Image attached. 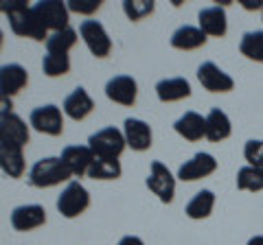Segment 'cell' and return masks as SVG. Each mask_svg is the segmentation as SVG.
<instances>
[{"mask_svg":"<svg viewBox=\"0 0 263 245\" xmlns=\"http://www.w3.org/2000/svg\"><path fill=\"white\" fill-rule=\"evenodd\" d=\"M90 206V195L79 182H68V186L57 197V210L66 219H75Z\"/></svg>","mask_w":263,"mask_h":245,"instance_id":"obj_4","label":"cell"},{"mask_svg":"<svg viewBox=\"0 0 263 245\" xmlns=\"http://www.w3.org/2000/svg\"><path fill=\"white\" fill-rule=\"evenodd\" d=\"M88 177L92 179H119L121 177V162L112 158H97L92 160L88 171Z\"/></svg>","mask_w":263,"mask_h":245,"instance_id":"obj_26","label":"cell"},{"mask_svg":"<svg viewBox=\"0 0 263 245\" xmlns=\"http://www.w3.org/2000/svg\"><path fill=\"white\" fill-rule=\"evenodd\" d=\"M246 245H263V234H254Z\"/></svg>","mask_w":263,"mask_h":245,"instance_id":"obj_36","label":"cell"},{"mask_svg":"<svg viewBox=\"0 0 263 245\" xmlns=\"http://www.w3.org/2000/svg\"><path fill=\"white\" fill-rule=\"evenodd\" d=\"M147 189H149L162 203H171L176 195V177L174 173L162 165V162H152L149 175L145 179Z\"/></svg>","mask_w":263,"mask_h":245,"instance_id":"obj_5","label":"cell"},{"mask_svg":"<svg viewBox=\"0 0 263 245\" xmlns=\"http://www.w3.org/2000/svg\"><path fill=\"white\" fill-rule=\"evenodd\" d=\"M243 158L248 167L263 169V140H248L243 147Z\"/></svg>","mask_w":263,"mask_h":245,"instance_id":"obj_31","label":"cell"},{"mask_svg":"<svg viewBox=\"0 0 263 245\" xmlns=\"http://www.w3.org/2000/svg\"><path fill=\"white\" fill-rule=\"evenodd\" d=\"M88 147L97 158L119 160V156L123 153V149H125L127 145H125V136H123L121 129L105 127V129H99L97 134H92L88 138Z\"/></svg>","mask_w":263,"mask_h":245,"instance_id":"obj_3","label":"cell"},{"mask_svg":"<svg viewBox=\"0 0 263 245\" xmlns=\"http://www.w3.org/2000/svg\"><path fill=\"white\" fill-rule=\"evenodd\" d=\"M197 22H200V29L206 37H224L228 31L226 11H224V7H219V5L202 9L197 13Z\"/></svg>","mask_w":263,"mask_h":245,"instance_id":"obj_14","label":"cell"},{"mask_svg":"<svg viewBox=\"0 0 263 245\" xmlns=\"http://www.w3.org/2000/svg\"><path fill=\"white\" fill-rule=\"evenodd\" d=\"M29 84V72L20 64H5L0 66V92L5 96H15Z\"/></svg>","mask_w":263,"mask_h":245,"instance_id":"obj_17","label":"cell"},{"mask_svg":"<svg viewBox=\"0 0 263 245\" xmlns=\"http://www.w3.org/2000/svg\"><path fill=\"white\" fill-rule=\"evenodd\" d=\"M174 129L178 136H182L189 142H197L202 138H206V116L197 112H184L176 122Z\"/></svg>","mask_w":263,"mask_h":245,"instance_id":"obj_16","label":"cell"},{"mask_svg":"<svg viewBox=\"0 0 263 245\" xmlns=\"http://www.w3.org/2000/svg\"><path fill=\"white\" fill-rule=\"evenodd\" d=\"M29 140H31L29 125L18 116V114L11 112L9 116L0 118V142L24 147V145H29Z\"/></svg>","mask_w":263,"mask_h":245,"instance_id":"obj_13","label":"cell"},{"mask_svg":"<svg viewBox=\"0 0 263 245\" xmlns=\"http://www.w3.org/2000/svg\"><path fill=\"white\" fill-rule=\"evenodd\" d=\"M92 110H95V103L90 99V94L86 92V88H81V86L72 90L64 101V114L72 120H84Z\"/></svg>","mask_w":263,"mask_h":245,"instance_id":"obj_21","label":"cell"},{"mask_svg":"<svg viewBox=\"0 0 263 245\" xmlns=\"http://www.w3.org/2000/svg\"><path fill=\"white\" fill-rule=\"evenodd\" d=\"M72 173L62 162V158H42L29 171V184L35 189H51L62 182H68Z\"/></svg>","mask_w":263,"mask_h":245,"instance_id":"obj_2","label":"cell"},{"mask_svg":"<svg viewBox=\"0 0 263 245\" xmlns=\"http://www.w3.org/2000/svg\"><path fill=\"white\" fill-rule=\"evenodd\" d=\"M237 189L248 191V193H259L263 191V169L257 167H241L237 171Z\"/></svg>","mask_w":263,"mask_h":245,"instance_id":"obj_27","label":"cell"},{"mask_svg":"<svg viewBox=\"0 0 263 245\" xmlns=\"http://www.w3.org/2000/svg\"><path fill=\"white\" fill-rule=\"evenodd\" d=\"M261 18H263V9H261Z\"/></svg>","mask_w":263,"mask_h":245,"instance_id":"obj_38","label":"cell"},{"mask_svg":"<svg viewBox=\"0 0 263 245\" xmlns=\"http://www.w3.org/2000/svg\"><path fill=\"white\" fill-rule=\"evenodd\" d=\"M77 44V31L75 29H64L51 33L46 39V53H68L72 46Z\"/></svg>","mask_w":263,"mask_h":245,"instance_id":"obj_29","label":"cell"},{"mask_svg":"<svg viewBox=\"0 0 263 245\" xmlns=\"http://www.w3.org/2000/svg\"><path fill=\"white\" fill-rule=\"evenodd\" d=\"M154 9H156V5L152 0H125L123 3V11H125V15L132 22H138L147 18V15H152Z\"/></svg>","mask_w":263,"mask_h":245,"instance_id":"obj_30","label":"cell"},{"mask_svg":"<svg viewBox=\"0 0 263 245\" xmlns=\"http://www.w3.org/2000/svg\"><path fill=\"white\" fill-rule=\"evenodd\" d=\"M11 108H13L11 99H9V96H5L3 92H0V118L9 116V114H11Z\"/></svg>","mask_w":263,"mask_h":245,"instance_id":"obj_33","label":"cell"},{"mask_svg":"<svg viewBox=\"0 0 263 245\" xmlns=\"http://www.w3.org/2000/svg\"><path fill=\"white\" fill-rule=\"evenodd\" d=\"M46 223V210L40 203H29V206H18L11 212V226L18 232H31L35 228Z\"/></svg>","mask_w":263,"mask_h":245,"instance_id":"obj_12","label":"cell"},{"mask_svg":"<svg viewBox=\"0 0 263 245\" xmlns=\"http://www.w3.org/2000/svg\"><path fill=\"white\" fill-rule=\"evenodd\" d=\"M105 96H108L110 101L119 103V105L132 108V105L136 103V96H138V84H136V79H132L127 75L112 77L108 84H105Z\"/></svg>","mask_w":263,"mask_h":245,"instance_id":"obj_11","label":"cell"},{"mask_svg":"<svg viewBox=\"0 0 263 245\" xmlns=\"http://www.w3.org/2000/svg\"><path fill=\"white\" fill-rule=\"evenodd\" d=\"M239 5L243 7L246 11H257V9H263V0H239Z\"/></svg>","mask_w":263,"mask_h":245,"instance_id":"obj_34","label":"cell"},{"mask_svg":"<svg viewBox=\"0 0 263 245\" xmlns=\"http://www.w3.org/2000/svg\"><path fill=\"white\" fill-rule=\"evenodd\" d=\"M213 208H215V193L209 191V189H204L195 195V197L186 203V217L189 219H195V221H200V219H206L211 217V212Z\"/></svg>","mask_w":263,"mask_h":245,"instance_id":"obj_24","label":"cell"},{"mask_svg":"<svg viewBox=\"0 0 263 245\" xmlns=\"http://www.w3.org/2000/svg\"><path fill=\"white\" fill-rule=\"evenodd\" d=\"M3 39H5V37H3V31H0V48H3Z\"/></svg>","mask_w":263,"mask_h":245,"instance_id":"obj_37","label":"cell"},{"mask_svg":"<svg viewBox=\"0 0 263 245\" xmlns=\"http://www.w3.org/2000/svg\"><path fill=\"white\" fill-rule=\"evenodd\" d=\"M239 53L246 59L263 64V31H246L239 42Z\"/></svg>","mask_w":263,"mask_h":245,"instance_id":"obj_25","label":"cell"},{"mask_svg":"<svg viewBox=\"0 0 263 245\" xmlns=\"http://www.w3.org/2000/svg\"><path fill=\"white\" fill-rule=\"evenodd\" d=\"M0 171H3L5 175L13 177V179H18V177L24 175V171H27V165H24L22 147L0 142Z\"/></svg>","mask_w":263,"mask_h":245,"instance_id":"obj_19","label":"cell"},{"mask_svg":"<svg viewBox=\"0 0 263 245\" xmlns=\"http://www.w3.org/2000/svg\"><path fill=\"white\" fill-rule=\"evenodd\" d=\"M156 96L162 103H174V101H182L191 96V84L184 77H171V79H162L156 84Z\"/></svg>","mask_w":263,"mask_h":245,"instance_id":"obj_20","label":"cell"},{"mask_svg":"<svg viewBox=\"0 0 263 245\" xmlns=\"http://www.w3.org/2000/svg\"><path fill=\"white\" fill-rule=\"evenodd\" d=\"M66 7H68V11H75L81 15H92L95 11H99L101 3L99 0H68Z\"/></svg>","mask_w":263,"mask_h":245,"instance_id":"obj_32","label":"cell"},{"mask_svg":"<svg viewBox=\"0 0 263 245\" xmlns=\"http://www.w3.org/2000/svg\"><path fill=\"white\" fill-rule=\"evenodd\" d=\"M206 35L202 33L200 27H191V24H184V27H180L174 31V35H171V46L178 48V51H195V48H200L206 44Z\"/></svg>","mask_w":263,"mask_h":245,"instance_id":"obj_23","label":"cell"},{"mask_svg":"<svg viewBox=\"0 0 263 245\" xmlns=\"http://www.w3.org/2000/svg\"><path fill=\"white\" fill-rule=\"evenodd\" d=\"M197 81H200L202 88L209 90V92H230V90L235 88V79L213 62H204L202 66L197 68Z\"/></svg>","mask_w":263,"mask_h":245,"instance_id":"obj_9","label":"cell"},{"mask_svg":"<svg viewBox=\"0 0 263 245\" xmlns=\"http://www.w3.org/2000/svg\"><path fill=\"white\" fill-rule=\"evenodd\" d=\"M79 35L81 39L86 42V46L90 48V53L99 59H103V57H108L110 51H112V39L110 35L105 33L103 24L99 20H84L79 27Z\"/></svg>","mask_w":263,"mask_h":245,"instance_id":"obj_6","label":"cell"},{"mask_svg":"<svg viewBox=\"0 0 263 245\" xmlns=\"http://www.w3.org/2000/svg\"><path fill=\"white\" fill-rule=\"evenodd\" d=\"M123 136H125V145L134 151H147L154 140L152 127L141 118H127L123 125Z\"/></svg>","mask_w":263,"mask_h":245,"instance_id":"obj_15","label":"cell"},{"mask_svg":"<svg viewBox=\"0 0 263 245\" xmlns=\"http://www.w3.org/2000/svg\"><path fill=\"white\" fill-rule=\"evenodd\" d=\"M0 13H7L11 24V31L20 37H31L35 42H46L48 29L37 18L33 7L27 5V0H0Z\"/></svg>","mask_w":263,"mask_h":245,"instance_id":"obj_1","label":"cell"},{"mask_svg":"<svg viewBox=\"0 0 263 245\" xmlns=\"http://www.w3.org/2000/svg\"><path fill=\"white\" fill-rule=\"evenodd\" d=\"M230 134H233V125H230L228 114L219 108H213L206 114V138L211 142H221L230 138Z\"/></svg>","mask_w":263,"mask_h":245,"instance_id":"obj_22","label":"cell"},{"mask_svg":"<svg viewBox=\"0 0 263 245\" xmlns=\"http://www.w3.org/2000/svg\"><path fill=\"white\" fill-rule=\"evenodd\" d=\"M62 162L66 167H68V171L75 177H81V175H88L90 171V165H92L95 160V153L90 151V147H66V149L62 151Z\"/></svg>","mask_w":263,"mask_h":245,"instance_id":"obj_18","label":"cell"},{"mask_svg":"<svg viewBox=\"0 0 263 245\" xmlns=\"http://www.w3.org/2000/svg\"><path fill=\"white\" fill-rule=\"evenodd\" d=\"M33 11L37 13V18L42 20L46 29H51L53 33L68 29V7L62 0H40L33 5Z\"/></svg>","mask_w":263,"mask_h":245,"instance_id":"obj_7","label":"cell"},{"mask_svg":"<svg viewBox=\"0 0 263 245\" xmlns=\"http://www.w3.org/2000/svg\"><path fill=\"white\" fill-rule=\"evenodd\" d=\"M31 127L40 134L60 136L64 132V116L57 105H42L31 112Z\"/></svg>","mask_w":263,"mask_h":245,"instance_id":"obj_8","label":"cell"},{"mask_svg":"<svg viewBox=\"0 0 263 245\" xmlns=\"http://www.w3.org/2000/svg\"><path fill=\"white\" fill-rule=\"evenodd\" d=\"M215 171H217V160L211 153L200 151L178 169V179H182V182H195V179L213 175Z\"/></svg>","mask_w":263,"mask_h":245,"instance_id":"obj_10","label":"cell"},{"mask_svg":"<svg viewBox=\"0 0 263 245\" xmlns=\"http://www.w3.org/2000/svg\"><path fill=\"white\" fill-rule=\"evenodd\" d=\"M119 245H145L141 239H138V236H123V239L119 241Z\"/></svg>","mask_w":263,"mask_h":245,"instance_id":"obj_35","label":"cell"},{"mask_svg":"<svg viewBox=\"0 0 263 245\" xmlns=\"http://www.w3.org/2000/svg\"><path fill=\"white\" fill-rule=\"evenodd\" d=\"M42 70L46 77H64L70 70L68 53H46L42 59Z\"/></svg>","mask_w":263,"mask_h":245,"instance_id":"obj_28","label":"cell"}]
</instances>
